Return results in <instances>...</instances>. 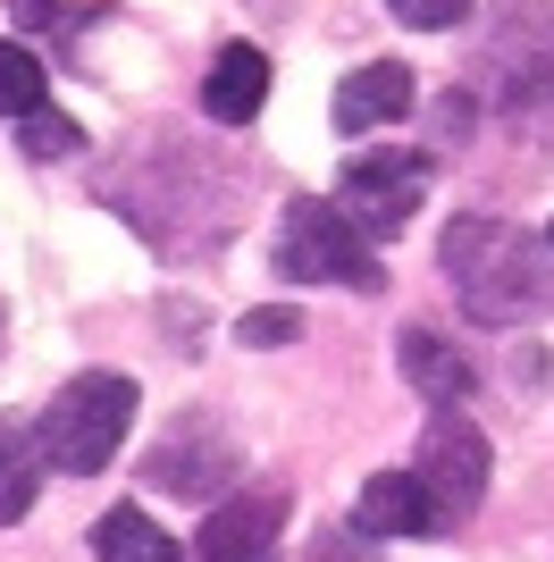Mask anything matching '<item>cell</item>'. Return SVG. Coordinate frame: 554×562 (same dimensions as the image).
I'll return each mask as SVG.
<instances>
[{
    "label": "cell",
    "instance_id": "obj_1",
    "mask_svg": "<svg viewBox=\"0 0 554 562\" xmlns=\"http://www.w3.org/2000/svg\"><path fill=\"white\" fill-rule=\"evenodd\" d=\"M445 260V285H454V303L479 319V328H521L538 311L554 303V260L530 227H512V218H454L437 244Z\"/></svg>",
    "mask_w": 554,
    "mask_h": 562
},
{
    "label": "cell",
    "instance_id": "obj_2",
    "mask_svg": "<svg viewBox=\"0 0 554 562\" xmlns=\"http://www.w3.org/2000/svg\"><path fill=\"white\" fill-rule=\"evenodd\" d=\"M135 403H143V386L126 370H76L68 386L51 395V412L34 420V453L59 462L68 479H92V470L118 462L126 428H135Z\"/></svg>",
    "mask_w": 554,
    "mask_h": 562
},
{
    "label": "cell",
    "instance_id": "obj_3",
    "mask_svg": "<svg viewBox=\"0 0 554 562\" xmlns=\"http://www.w3.org/2000/svg\"><path fill=\"white\" fill-rule=\"evenodd\" d=\"M269 269L295 278V285H353V294H378V285H387V269L369 260V235H353V218L336 211V202H320V193L286 202Z\"/></svg>",
    "mask_w": 554,
    "mask_h": 562
},
{
    "label": "cell",
    "instance_id": "obj_4",
    "mask_svg": "<svg viewBox=\"0 0 554 562\" xmlns=\"http://www.w3.org/2000/svg\"><path fill=\"white\" fill-rule=\"evenodd\" d=\"M487 93L505 101L512 117H530L554 101V9L546 0H496V25H487Z\"/></svg>",
    "mask_w": 554,
    "mask_h": 562
},
{
    "label": "cell",
    "instance_id": "obj_5",
    "mask_svg": "<svg viewBox=\"0 0 554 562\" xmlns=\"http://www.w3.org/2000/svg\"><path fill=\"white\" fill-rule=\"evenodd\" d=\"M420 193H429V151H412V143H369V151H353L345 168H336V211L353 218V235H403L420 211Z\"/></svg>",
    "mask_w": 554,
    "mask_h": 562
},
{
    "label": "cell",
    "instance_id": "obj_6",
    "mask_svg": "<svg viewBox=\"0 0 554 562\" xmlns=\"http://www.w3.org/2000/svg\"><path fill=\"white\" fill-rule=\"evenodd\" d=\"M412 479L429 487V504H437V520L454 529V520L479 513V495H487V437L462 412H437V420L420 428V462Z\"/></svg>",
    "mask_w": 554,
    "mask_h": 562
},
{
    "label": "cell",
    "instance_id": "obj_7",
    "mask_svg": "<svg viewBox=\"0 0 554 562\" xmlns=\"http://www.w3.org/2000/svg\"><path fill=\"white\" fill-rule=\"evenodd\" d=\"M277 529H286V487H244L193 529V554L202 562H261L277 546Z\"/></svg>",
    "mask_w": 554,
    "mask_h": 562
},
{
    "label": "cell",
    "instance_id": "obj_8",
    "mask_svg": "<svg viewBox=\"0 0 554 562\" xmlns=\"http://www.w3.org/2000/svg\"><path fill=\"white\" fill-rule=\"evenodd\" d=\"M228 470H235V446H228L210 420H185V428H168L160 446H152L143 479H152V487H168V495H210Z\"/></svg>",
    "mask_w": 554,
    "mask_h": 562
},
{
    "label": "cell",
    "instance_id": "obj_9",
    "mask_svg": "<svg viewBox=\"0 0 554 562\" xmlns=\"http://www.w3.org/2000/svg\"><path fill=\"white\" fill-rule=\"evenodd\" d=\"M353 529L362 538H445L437 504H429V487H420L412 470H378L362 487V504H353Z\"/></svg>",
    "mask_w": 554,
    "mask_h": 562
},
{
    "label": "cell",
    "instance_id": "obj_10",
    "mask_svg": "<svg viewBox=\"0 0 554 562\" xmlns=\"http://www.w3.org/2000/svg\"><path fill=\"white\" fill-rule=\"evenodd\" d=\"M403 110H412V68H403V59H369V68H353L345 85H336V126H345V135H378V126H395Z\"/></svg>",
    "mask_w": 554,
    "mask_h": 562
},
{
    "label": "cell",
    "instance_id": "obj_11",
    "mask_svg": "<svg viewBox=\"0 0 554 562\" xmlns=\"http://www.w3.org/2000/svg\"><path fill=\"white\" fill-rule=\"evenodd\" d=\"M261 101H269V50L261 43H228L219 59H210V76H202V110L219 117V126H253Z\"/></svg>",
    "mask_w": 554,
    "mask_h": 562
},
{
    "label": "cell",
    "instance_id": "obj_12",
    "mask_svg": "<svg viewBox=\"0 0 554 562\" xmlns=\"http://www.w3.org/2000/svg\"><path fill=\"white\" fill-rule=\"evenodd\" d=\"M395 361H403V378H412V395H429V412H462V395L479 386V370H470L437 328H403Z\"/></svg>",
    "mask_w": 554,
    "mask_h": 562
},
{
    "label": "cell",
    "instance_id": "obj_13",
    "mask_svg": "<svg viewBox=\"0 0 554 562\" xmlns=\"http://www.w3.org/2000/svg\"><path fill=\"white\" fill-rule=\"evenodd\" d=\"M92 554H101V562H177V538L152 529V513L118 504V513L92 520Z\"/></svg>",
    "mask_w": 554,
    "mask_h": 562
},
{
    "label": "cell",
    "instance_id": "obj_14",
    "mask_svg": "<svg viewBox=\"0 0 554 562\" xmlns=\"http://www.w3.org/2000/svg\"><path fill=\"white\" fill-rule=\"evenodd\" d=\"M34 479H43V453H34V428L0 420V529L34 504Z\"/></svg>",
    "mask_w": 554,
    "mask_h": 562
},
{
    "label": "cell",
    "instance_id": "obj_15",
    "mask_svg": "<svg viewBox=\"0 0 554 562\" xmlns=\"http://www.w3.org/2000/svg\"><path fill=\"white\" fill-rule=\"evenodd\" d=\"M43 59H34V50L25 43H0V117H34L43 110Z\"/></svg>",
    "mask_w": 554,
    "mask_h": 562
},
{
    "label": "cell",
    "instance_id": "obj_16",
    "mask_svg": "<svg viewBox=\"0 0 554 562\" xmlns=\"http://www.w3.org/2000/svg\"><path fill=\"white\" fill-rule=\"evenodd\" d=\"M302 336V311H286V303H261V311H244V319H235V345L244 352H277V345H295Z\"/></svg>",
    "mask_w": 554,
    "mask_h": 562
},
{
    "label": "cell",
    "instance_id": "obj_17",
    "mask_svg": "<svg viewBox=\"0 0 554 562\" xmlns=\"http://www.w3.org/2000/svg\"><path fill=\"white\" fill-rule=\"evenodd\" d=\"M25 151H34V160H76V151H85V135H76V117L34 110V117H25Z\"/></svg>",
    "mask_w": 554,
    "mask_h": 562
},
{
    "label": "cell",
    "instance_id": "obj_18",
    "mask_svg": "<svg viewBox=\"0 0 554 562\" xmlns=\"http://www.w3.org/2000/svg\"><path fill=\"white\" fill-rule=\"evenodd\" d=\"M387 9L412 25V34H445V25H462L470 9H479V0H387Z\"/></svg>",
    "mask_w": 554,
    "mask_h": 562
},
{
    "label": "cell",
    "instance_id": "obj_19",
    "mask_svg": "<svg viewBox=\"0 0 554 562\" xmlns=\"http://www.w3.org/2000/svg\"><path fill=\"white\" fill-rule=\"evenodd\" d=\"M470 110H479L470 93H445V101H437V135H445V143H462V135H470Z\"/></svg>",
    "mask_w": 554,
    "mask_h": 562
},
{
    "label": "cell",
    "instance_id": "obj_20",
    "mask_svg": "<svg viewBox=\"0 0 554 562\" xmlns=\"http://www.w3.org/2000/svg\"><path fill=\"white\" fill-rule=\"evenodd\" d=\"M9 18H18L25 34H43V25H59V18H68V0H9Z\"/></svg>",
    "mask_w": 554,
    "mask_h": 562
},
{
    "label": "cell",
    "instance_id": "obj_21",
    "mask_svg": "<svg viewBox=\"0 0 554 562\" xmlns=\"http://www.w3.org/2000/svg\"><path fill=\"white\" fill-rule=\"evenodd\" d=\"M546 252H554V227H546Z\"/></svg>",
    "mask_w": 554,
    "mask_h": 562
},
{
    "label": "cell",
    "instance_id": "obj_22",
    "mask_svg": "<svg viewBox=\"0 0 554 562\" xmlns=\"http://www.w3.org/2000/svg\"><path fill=\"white\" fill-rule=\"evenodd\" d=\"M269 9H286V0H269Z\"/></svg>",
    "mask_w": 554,
    "mask_h": 562
}]
</instances>
